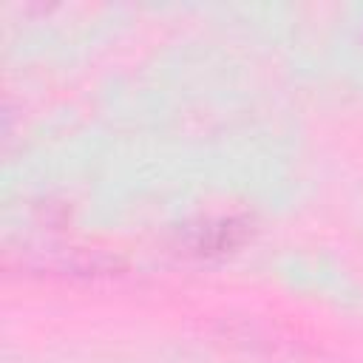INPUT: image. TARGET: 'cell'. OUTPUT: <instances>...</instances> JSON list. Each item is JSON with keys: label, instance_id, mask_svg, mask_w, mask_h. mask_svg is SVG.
Returning a JSON list of instances; mask_svg holds the SVG:
<instances>
[{"label": "cell", "instance_id": "1", "mask_svg": "<svg viewBox=\"0 0 363 363\" xmlns=\"http://www.w3.org/2000/svg\"><path fill=\"white\" fill-rule=\"evenodd\" d=\"M252 235V221L244 216H227V218H213L204 221L196 230V252L201 255H221L230 252L235 247H241L247 238Z\"/></svg>", "mask_w": 363, "mask_h": 363}]
</instances>
